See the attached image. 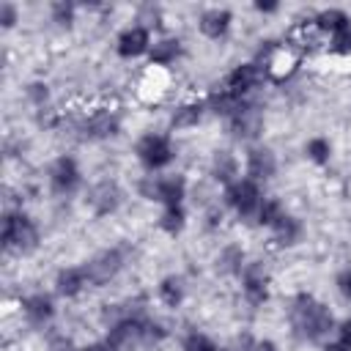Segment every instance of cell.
<instances>
[{
	"mask_svg": "<svg viewBox=\"0 0 351 351\" xmlns=\"http://www.w3.org/2000/svg\"><path fill=\"white\" fill-rule=\"evenodd\" d=\"M167 337V329L148 318L143 310H123L107 329L104 343L112 351H156Z\"/></svg>",
	"mask_w": 351,
	"mask_h": 351,
	"instance_id": "cell-1",
	"label": "cell"
},
{
	"mask_svg": "<svg viewBox=\"0 0 351 351\" xmlns=\"http://www.w3.org/2000/svg\"><path fill=\"white\" fill-rule=\"evenodd\" d=\"M288 324L293 329V335L304 343H326V337L335 332L337 321L332 315V310L318 302L313 293L299 291L291 304H288Z\"/></svg>",
	"mask_w": 351,
	"mask_h": 351,
	"instance_id": "cell-2",
	"label": "cell"
},
{
	"mask_svg": "<svg viewBox=\"0 0 351 351\" xmlns=\"http://www.w3.org/2000/svg\"><path fill=\"white\" fill-rule=\"evenodd\" d=\"M38 225L33 222L30 214L25 211H8L3 217V230H0V241L5 252H16V255H30L38 247Z\"/></svg>",
	"mask_w": 351,
	"mask_h": 351,
	"instance_id": "cell-3",
	"label": "cell"
},
{
	"mask_svg": "<svg viewBox=\"0 0 351 351\" xmlns=\"http://www.w3.org/2000/svg\"><path fill=\"white\" fill-rule=\"evenodd\" d=\"M134 154H137V162H140L148 173H159V170H165V167L173 165V159H176V145H173L170 134L145 132V134L134 143Z\"/></svg>",
	"mask_w": 351,
	"mask_h": 351,
	"instance_id": "cell-4",
	"label": "cell"
},
{
	"mask_svg": "<svg viewBox=\"0 0 351 351\" xmlns=\"http://www.w3.org/2000/svg\"><path fill=\"white\" fill-rule=\"evenodd\" d=\"M137 192L145 200L165 206H184L186 197V178L184 176H145L137 184Z\"/></svg>",
	"mask_w": 351,
	"mask_h": 351,
	"instance_id": "cell-5",
	"label": "cell"
},
{
	"mask_svg": "<svg viewBox=\"0 0 351 351\" xmlns=\"http://www.w3.org/2000/svg\"><path fill=\"white\" fill-rule=\"evenodd\" d=\"M123 266H126V250H123V247H107V250L96 252L90 261L82 263L90 288L107 285L110 280H115V277L123 271Z\"/></svg>",
	"mask_w": 351,
	"mask_h": 351,
	"instance_id": "cell-6",
	"label": "cell"
},
{
	"mask_svg": "<svg viewBox=\"0 0 351 351\" xmlns=\"http://www.w3.org/2000/svg\"><path fill=\"white\" fill-rule=\"evenodd\" d=\"M263 200V192H261V184L252 181V178H239L233 181L230 186H225V203L241 217V219H250L258 214V206Z\"/></svg>",
	"mask_w": 351,
	"mask_h": 351,
	"instance_id": "cell-7",
	"label": "cell"
},
{
	"mask_svg": "<svg viewBox=\"0 0 351 351\" xmlns=\"http://www.w3.org/2000/svg\"><path fill=\"white\" fill-rule=\"evenodd\" d=\"M228 132L236 137V140H244V143H252L261 137L263 132V107L244 99L239 104V110L228 118Z\"/></svg>",
	"mask_w": 351,
	"mask_h": 351,
	"instance_id": "cell-8",
	"label": "cell"
},
{
	"mask_svg": "<svg viewBox=\"0 0 351 351\" xmlns=\"http://www.w3.org/2000/svg\"><path fill=\"white\" fill-rule=\"evenodd\" d=\"M80 186H82V170H80L77 159L69 156V154L58 156L49 165V189L58 197H71V195L80 192Z\"/></svg>",
	"mask_w": 351,
	"mask_h": 351,
	"instance_id": "cell-9",
	"label": "cell"
},
{
	"mask_svg": "<svg viewBox=\"0 0 351 351\" xmlns=\"http://www.w3.org/2000/svg\"><path fill=\"white\" fill-rule=\"evenodd\" d=\"M121 203H123V189L112 178L96 181L88 189V197H85V206L90 208L93 217H110V214H115L121 208Z\"/></svg>",
	"mask_w": 351,
	"mask_h": 351,
	"instance_id": "cell-10",
	"label": "cell"
},
{
	"mask_svg": "<svg viewBox=\"0 0 351 351\" xmlns=\"http://www.w3.org/2000/svg\"><path fill=\"white\" fill-rule=\"evenodd\" d=\"M269 285H271V277L266 271V266L261 261H247L244 271H241V293L247 299V304L252 307H261L269 302Z\"/></svg>",
	"mask_w": 351,
	"mask_h": 351,
	"instance_id": "cell-11",
	"label": "cell"
},
{
	"mask_svg": "<svg viewBox=\"0 0 351 351\" xmlns=\"http://www.w3.org/2000/svg\"><path fill=\"white\" fill-rule=\"evenodd\" d=\"M263 77H266V69H263L261 63H239V66L225 77L222 88H225L228 93H233L236 99H247V96L263 82Z\"/></svg>",
	"mask_w": 351,
	"mask_h": 351,
	"instance_id": "cell-12",
	"label": "cell"
},
{
	"mask_svg": "<svg viewBox=\"0 0 351 351\" xmlns=\"http://www.w3.org/2000/svg\"><path fill=\"white\" fill-rule=\"evenodd\" d=\"M80 132L85 140H110L121 132V115L115 110H93L80 123Z\"/></svg>",
	"mask_w": 351,
	"mask_h": 351,
	"instance_id": "cell-13",
	"label": "cell"
},
{
	"mask_svg": "<svg viewBox=\"0 0 351 351\" xmlns=\"http://www.w3.org/2000/svg\"><path fill=\"white\" fill-rule=\"evenodd\" d=\"M115 52L126 60L132 58H140V55H148L151 52V30L143 27V25H129L118 33L115 38Z\"/></svg>",
	"mask_w": 351,
	"mask_h": 351,
	"instance_id": "cell-14",
	"label": "cell"
},
{
	"mask_svg": "<svg viewBox=\"0 0 351 351\" xmlns=\"http://www.w3.org/2000/svg\"><path fill=\"white\" fill-rule=\"evenodd\" d=\"M244 170H247V178L252 181H269L274 178L277 173V156L269 145H250L247 148V156H244Z\"/></svg>",
	"mask_w": 351,
	"mask_h": 351,
	"instance_id": "cell-15",
	"label": "cell"
},
{
	"mask_svg": "<svg viewBox=\"0 0 351 351\" xmlns=\"http://www.w3.org/2000/svg\"><path fill=\"white\" fill-rule=\"evenodd\" d=\"M230 25H233V14H230L228 8H219V5L206 8V11H200V16H197V30H200L206 38H211V41L225 38L228 30H230Z\"/></svg>",
	"mask_w": 351,
	"mask_h": 351,
	"instance_id": "cell-16",
	"label": "cell"
},
{
	"mask_svg": "<svg viewBox=\"0 0 351 351\" xmlns=\"http://www.w3.org/2000/svg\"><path fill=\"white\" fill-rule=\"evenodd\" d=\"M19 307H22V315L27 318V324H33V326H47L55 318V302L44 291L25 296Z\"/></svg>",
	"mask_w": 351,
	"mask_h": 351,
	"instance_id": "cell-17",
	"label": "cell"
},
{
	"mask_svg": "<svg viewBox=\"0 0 351 351\" xmlns=\"http://www.w3.org/2000/svg\"><path fill=\"white\" fill-rule=\"evenodd\" d=\"M85 288H90V282H88V274H85L82 263L80 266H66L55 274V293L63 296V299H74Z\"/></svg>",
	"mask_w": 351,
	"mask_h": 351,
	"instance_id": "cell-18",
	"label": "cell"
},
{
	"mask_svg": "<svg viewBox=\"0 0 351 351\" xmlns=\"http://www.w3.org/2000/svg\"><path fill=\"white\" fill-rule=\"evenodd\" d=\"M208 173H211V178H214L217 184H222V186H230L233 181L241 178V176H239V159H236L230 151H225V148L214 151L211 165H208Z\"/></svg>",
	"mask_w": 351,
	"mask_h": 351,
	"instance_id": "cell-19",
	"label": "cell"
},
{
	"mask_svg": "<svg viewBox=\"0 0 351 351\" xmlns=\"http://www.w3.org/2000/svg\"><path fill=\"white\" fill-rule=\"evenodd\" d=\"M269 230H271V241L277 247H293V244H299V239L304 233V225H302L299 217H293V214L285 211Z\"/></svg>",
	"mask_w": 351,
	"mask_h": 351,
	"instance_id": "cell-20",
	"label": "cell"
},
{
	"mask_svg": "<svg viewBox=\"0 0 351 351\" xmlns=\"http://www.w3.org/2000/svg\"><path fill=\"white\" fill-rule=\"evenodd\" d=\"M206 110H208V107H206V99H192V101L178 104V107L173 110V115H170V129L178 132V129H192V126H197V123L203 121Z\"/></svg>",
	"mask_w": 351,
	"mask_h": 351,
	"instance_id": "cell-21",
	"label": "cell"
},
{
	"mask_svg": "<svg viewBox=\"0 0 351 351\" xmlns=\"http://www.w3.org/2000/svg\"><path fill=\"white\" fill-rule=\"evenodd\" d=\"M214 266H217L219 274H236V277H241V271L247 266V255H244V250L239 244H228V247L219 250Z\"/></svg>",
	"mask_w": 351,
	"mask_h": 351,
	"instance_id": "cell-22",
	"label": "cell"
},
{
	"mask_svg": "<svg viewBox=\"0 0 351 351\" xmlns=\"http://www.w3.org/2000/svg\"><path fill=\"white\" fill-rule=\"evenodd\" d=\"M178 58H181V41L178 38H159L151 44V52H148L151 66H170Z\"/></svg>",
	"mask_w": 351,
	"mask_h": 351,
	"instance_id": "cell-23",
	"label": "cell"
},
{
	"mask_svg": "<svg viewBox=\"0 0 351 351\" xmlns=\"http://www.w3.org/2000/svg\"><path fill=\"white\" fill-rule=\"evenodd\" d=\"M156 293H159L162 304H167V307H181V302H184V296H186V285H184V280H181L178 274H167V277L159 280Z\"/></svg>",
	"mask_w": 351,
	"mask_h": 351,
	"instance_id": "cell-24",
	"label": "cell"
},
{
	"mask_svg": "<svg viewBox=\"0 0 351 351\" xmlns=\"http://www.w3.org/2000/svg\"><path fill=\"white\" fill-rule=\"evenodd\" d=\"M244 99H236L233 93H228L225 88H217V90H211L208 96H206V107L214 112V115H222L225 121L239 110V104H241Z\"/></svg>",
	"mask_w": 351,
	"mask_h": 351,
	"instance_id": "cell-25",
	"label": "cell"
},
{
	"mask_svg": "<svg viewBox=\"0 0 351 351\" xmlns=\"http://www.w3.org/2000/svg\"><path fill=\"white\" fill-rule=\"evenodd\" d=\"M186 228V208L184 206H165L159 214V230L167 236H178Z\"/></svg>",
	"mask_w": 351,
	"mask_h": 351,
	"instance_id": "cell-26",
	"label": "cell"
},
{
	"mask_svg": "<svg viewBox=\"0 0 351 351\" xmlns=\"http://www.w3.org/2000/svg\"><path fill=\"white\" fill-rule=\"evenodd\" d=\"M351 16L343 11V8H324L313 16V27L321 30V33H335L340 25H346Z\"/></svg>",
	"mask_w": 351,
	"mask_h": 351,
	"instance_id": "cell-27",
	"label": "cell"
},
{
	"mask_svg": "<svg viewBox=\"0 0 351 351\" xmlns=\"http://www.w3.org/2000/svg\"><path fill=\"white\" fill-rule=\"evenodd\" d=\"M304 154H307V159L313 165H329V159H332V143L326 137L315 134V137H310L304 143Z\"/></svg>",
	"mask_w": 351,
	"mask_h": 351,
	"instance_id": "cell-28",
	"label": "cell"
},
{
	"mask_svg": "<svg viewBox=\"0 0 351 351\" xmlns=\"http://www.w3.org/2000/svg\"><path fill=\"white\" fill-rule=\"evenodd\" d=\"M282 214H285V208H282V203H280L277 197H263V200H261V206H258L255 219H258V225L271 228Z\"/></svg>",
	"mask_w": 351,
	"mask_h": 351,
	"instance_id": "cell-29",
	"label": "cell"
},
{
	"mask_svg": "<svg viewBox=\"0 0 351 351\" xmlns=\"http://www.w3.org/2000/svg\"><path fill=\"white\" fill-rule=\"evenodd\" d=\"M329 52L351 55V19L346 25H340L335 33H329Z\"/></svg>",
	"mask_w": 351,
	"mask_h": 351,
	"instance_id": "cell-30",
	"label": "cell"
},
{
	"mask_svg": "<svg viewBox=\"0 0 351 351\" xmlns=\"http://www.w3.org/2000/svg\"><path fill=\"white\" fill-rule=\"evenodd\" d=\"M49 16L55 25L60 27H71L74 25V16H77V5L74 3H66V0H58L49 5Z\"/></svg>",
	"mask_w": 351,
	"mask_h": 351,
	"instance_id": "cell-31",
	"label": "cell"
},
{
	"mask_svg": "<svg viewBox=\"0 0 351 351\" xmlns=\"http://www.w3.org/2000/svg\"><path fill=\"white\" fill-rule=\"evenodd\" d=\"M181 348L184 351H222L208 335H203V332H186L184 335V340H181Z\"/></svg>",
	"mask_w": 351,
	"mask_h": 351,
	"instance_id": "cell-32",
	"label": "cell"
},
{
	"mask_svg": "<svg viewBox=\"0 0 351 351\" xmlns=\"http://www.w3.org/2000/svg\"><path fill=\"white\" fill-rule=\"evenodd\" d=\"M25 96H27L36 107H44V104L49 101V88H47V82H27Z\"/></svg>",
	"mask_w": 351,
	"mask_h": 351,
	"instance_id": "cell-33",
	"label": "cell"
},
{
	"mask_svg": "<svg viewBox=\"0 0 351 351\" xmlns=\"http://www.w3.org/2000/svg\"><path fill=\"white\" fill-rule=\"evenodd\" d=\"M16 22H19V8H16V3H11V0L0 3V25H3V30H11Z\"/></svg>",
	"mask_w": 351,
	"mask_h": 351,
	"instance_id": "cell-34",
	"label": "cell"
},
{
	"mask_svg": "<svg viewBox=\"0 0 351 351\" xmlns=\"http://www.w3.org/2000/svg\"><path fill=\"white\" fill-rule=\"evenodd\" d=\"M335 285H337L340 296H343L346 302H351V266H343V269L337 271V277H335Z\"/></svg>",
	"mask_w": 351,
	"mask_h": 351,
	"instance_id": "cell-35",
	"label": "cell"
},
{
	"mask_svg": "<svg viewBox=\"0 0 351 351\" xmlns=\"http://www.w3.org/2000/svg\"><path fill=\"white\" fill-rule=\"evenodd\" d=\"M335 340L343 343L346 348H351V315L343 318V321H337V326H335Z\"/></svg>",
	"mask_w": 351,
	"mask_h": 351,
	"instance_id": "cell-36",
	"label": "cell"
},
{
	"mask_svg": "<svg viewBox=\"0 0 351 351\" xmlns=\"http://www.w3.org/2000/svg\"><path fill=\"white\" fill-rule=\"evenodd\" d=\"M277 8H280L277 0H258V3H255V11H261V14H274Z\"/></svg>",
	"mask_w": 351,
	"mask_h": 351,
	"instance_id": "cell-37",
	"label": "cell"
},
{
	"mask_svg": "<svg viewBox=\"0 0 351 351\" xmlns=\"http://www.w3.org/2000/svg\"><path fill=\"white\" fill-rule=\"evenodd\" d=\"M252 351H280V348H277V343H274V340H269V337H263V340H255V346H252Z\"/></svg>",
	"mask_w": 351,
	"mask_h": 351,
	"instance_id": "cell-38",
	"label": "cell"
},
{
	"mask_svg": "<svg viewBox=\"0 0 351 351\" xmlns=\"http://www.w3.org/2000/svg\"><path fill=\"white\" fill-rule=\"evenodd\" d=\"M252 346H255V340L250 335H244V337L236 340V348H230V351H252Z\"/></svg>",
	"mask_w": 351,
	"mask_h": 351,
	"instance_id": "cell-39",
	"label": "cell"
},
{
	"mask_svg": "<svg viewBox=\"0 0 351 351\" xmlns=\"http://www.w3.org/2000/svg\"><path fill=\"white\" fill-rule=\"evenodd\" d=\"M74 351H112V348L101 340V343H90V346H85V348H74Z\"/></svg>",
	"mask_w": 351,
	"mask_h": 351,
	"instance_id": "cell-40",
	"label": "cell"
},
{
	"mask_svg": "<svg viewBox=\"0 0 351 351\" xmlns=\"http://www.w3.org/2000/svg\"><path fill=\"white\" fill-rule=\"evenodd\" d=\"M324 351H351V348H346V346L337 343V340H329V343H324Z\"/></svg>",
	"mask_w": 351,
	"mask_h": 351,
	"instance_id": "cell-41",
	"label": "cell"
}]
</instances>
